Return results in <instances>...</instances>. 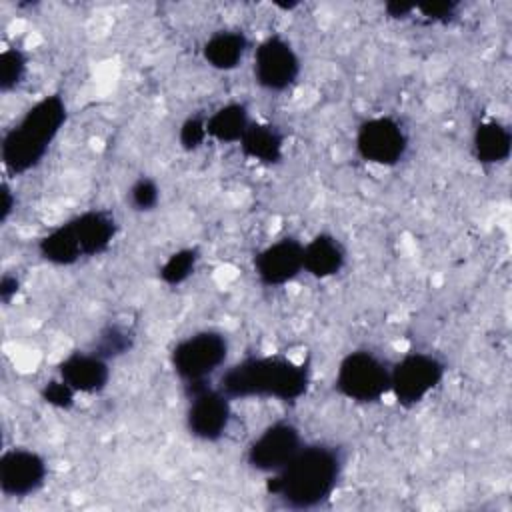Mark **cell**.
Instances as JSON below:
<instances>
[{"label":"cell","instance_id":"6da1fadb","mask_svg":"<svg viewBox=\"0 0 512 512\" xmlns=\"http://www.w3.org/2000/svg\"><path fill=\"white\" fill-rule=\"evenodd\" d=\"M344 472V452L328 442L304 444L296 456L266 480V492L284 508L314 510L334 494Z\"/></svg>","mask_w":512,"mask_h":512},{"label":"cell","instance_id":"7a4b0ae2","mask_svg":"<svg viewBox=\"0 0 512 512\" xmlns=\"http://www.w3.org/2000/svg\"><path fill=\"white\" fill-rule=\"evenodd\" d=\"M310 386L308 364L286 356H248L230 366L218 382V388L230 400L274 398L282 402L300 400Z\"/></svg>","mask_w":512,"mask_h":512},{"label":"cell","instance_id":"3957f363","mask_svg":"<svg viewBox=\"0 0 512 512\" xmlns=\"http://www.w3.org/2000/svg\"><path fill=\"white\" fill-rule=\"evenodd\" d=\"M68 108L60 94H50L30 106L24 116L4 132L0 154L12 176L26 174L46 156L50 144L66 124Z\"/></svg>","mask_w":512,"mask_h":512},{"label":"cell","instance_id":"277c9868","mask_svg":"<svg viewBox=\"0 0 512 512\" xmlns=\"http://www.w3.org/2000/svg\"><path fill=\"white\" fill-rule=\"evenodd\" d=\"M228 338L218 330H198L182 338L170 352L176 376L190 384H204L228 358Z\"/></svg>","mask_w":512,"mask_h":512},{"label":"cell","instance_id":"5b68a950","mask_svg":"<svg viewBox=\"0 0 512 512\" xmlns=\"http://www.w3.org/2000/svg\"><path fill=\"white\" fill-rule=\"evenodd\" d=\"M334 386L352 402H378L390 390V366L370 350L348 352L338 364Z\"/></svg>","mask_w":512,"mask_h":512},{"label":"cell","instance_id":"8992f818","mask_svg":"<svg viewBox=\"0 0 512 512\" xmlns=\"http://www.w3.org/2000/svg\"><path fill=\"white\" fill-rule=\"evenodd\" d=\"M444 362L428 352H408L390 368V392L404 408L420 404L444 378Z\"/></svg>","mask_w":512,"mask_h":512},{"label":"cell","instance_id":"52a82bcc","mask_svg":"<svg viewBox=\"0 0 512 512\" xmlns=\"http://www.w3.org/2000/svg\"><path fill=\"white\" fill-rule=\"evenodd\" d=\"M188 410H186V428L188 432L202 442L220 440L232 420L230 398L216 386L190 384L186 386Z\"/></svg>","mask_w":512,"mask_h":512},{"label":"cell","instance_id":"ba28073f","mask_svg":"<svg viewBox=\"0 0 512 512\" xmlns=\"http://www.w3.org/2000/svg\"><path fill=\"white\" fill-rule=\"evenodd\" d=\"M304 446L302 434L296 424L278 420L268 424L246 448V464L264 474L282 470L296 452Z\"/></svg>","mask_w":512,"mask_h":512},{"label":"cell","instance_id":"9c48e42d","mask_svg":"<svg viewBox=\"0 0 512 512\" xmlns=\"http://www.w3.org/2000/svg\"><path fill=\"white\" fill-rule=\"evenodd\" d=\"M356 150L370 164L394 166L408 150V134L402 124L390 116L368 118L358 126Z\"/></svg>","mask_w":512,"mask_h":512},{"label":"cell","instance_id":"30bf717a","mask_svg":"<svg viewBox=\"0 0 512 512\" xmlns=\"http://www.w3.org/2000/svg\"><path fill=\"white\" fill-rule=\"evenodd\" d=\"M300 74V58L280 34L264 38L254 52V80L268 92H284Z\"/></svg>","mask_w":512,"mask_h":512},{"label":"cell","instance_id":"8fae6325","mask_svg":"<svg viewBox=\"0 0 512 512\" xmlns=\"http://www.w3.org/2000/svg\"><path fill=\"white\" fill-rule=\"evenodd\" d=\"M46 460L28 448H10L0 456V490L8 498L36 494L46 482Z\"/></svg>","mask_w":512,"mask_h":512},{"label":"cell","instance_id":"7c38bea8","mask_svg":"<svg viewBox=\"0 0 512 512\" xmlns=\"http://www.w3.org/2000/svg\"><path fill=\"white\" fill-rule=\"evenodd\" d=\"M304 270V244L292 236L280 238L254 256V272L262 286L276 288Z\"/></svg>","mask_w":512,"mask_h":512},{"label":"cell","instance_id":"4fadbf2b","mask_svg":"<svg viewBox=\"0 0 512 512\" xmlns=\"http://www.w3.org/2000/svg\"><path fill=\"white\" fill-rule=\"evenodd\" d=\"M58 376L76 392L98 394L110 380V366L94 350H76L58 364Z\"/></svg>","mask_w":512,"mask_h":512},{"label":"cell","instance_id":"5bb4252c","mask_svg":"<svg viewBox=\"0 0 512 512\" xmlns=\"http://www.w3.org/2000/svg\"><path fill=\"white\" fill-rule=\"evenodd\" d=\"M78 246L82 250L84 258L98 256L106 252L118 232V224L112 212L102 208H92L76 214L68 220Z\"/></svg>","mask_w":512,"mask_h":512},{"label":"cell","instance_id":"9a60e30c","mask_svg":"<svg viewBox=\"0 0 512 512\" xmlns=\"http://www.w3.org/2000/svg\"><path fill=\"white\" fill-rule=\"evenodd\" d=\"M346 264V250L342 242L326 232L316 234L304 244V272L324 280L336 276Z\"/></svg>","mask_w":512,"mask_h":512},{"label":"cell","instance_id":"2e32d148","mask_svg":"<svg viewBox=\"0 0 512 512\" xmlns=\"http://www.w3.org/2000/svg\"><path fill=\"white\" fill-rule=\"evenodd\" d=\"M472 152L480 164H502L512 152V134L498 120L480 122L472 136Z\"/></svg>","mask_w":512,"mask_h":512},{"label":"cell","instance_id":"e0dca14e","mask_svg":"<svg viewBox=\"0 0 512 512\" xmlns=\"http://www.w3.org/2000/svg\"><path fill=\"white\" fill-rule=\"evenodd\" d=\"M238 144L246 158L262 164H278L284 156V134L272 124L250 122Z\"/></svg>","mask_w":512,"mask_h":512},{"label":"cell","instance_id":"ac0fdd59","mask_svg":"<svg viewBox=\"0 0 512 512\" xmlns=\"http://www.w3.org/2000/svg\"><path fill=\"white\" fill-rule=\"evenodd\" d=\"M248 38L242 30H218L202 46V56L216 70H234L244 60Z\"/></svg>","mask_w":512,"mask_h":512},{"label":"cell","instance_id":"d6986e66","mask_svg":"<svg viewBox=\"0 0 512 512\" xmlns=\"http://www.w3.org/2000/svg\"><path fill=\"white\" fill-rule=\"evenodd\" d=\"M250 126L248 108L242 102H228L206 118L208 136L222 144H236Z\"/></svg>","mask_w":512,"mask_h":512},{"label":"cell","instance_id":"ffe728a7","mask_svg":"<svg viewBox=\"0 0 512 512\" xmlns=\"http://www.w3.org/2000/svg\"><path fill=\"white\" fill-rule=\"evenodd\" d=\"M38 254L54 266H72L84 258L68 222L52 228L38 240Z\"/></svg>","mask_w":512,"mask_h":512},{"label":"cell","instance_id":"44dd1931","mask_svg":"<svg viewBox=\"0 0 512 512\" xmlns=\"http://www.w3.org/2000/svg\"><path fill=\"white\" fill-rule=\"evenodd\" d=\"M134 346V334L130 328L122 326V324H108L100 330L98 338L94 340L92 350L96 354H100L102 358L110 360V358H118L126 352H130Z\"/></svg>","mask_w":512,"mask_h":512},{"label":"cell","instance_id":"7402d4cb","mask_svg":"<svg viewBox=\"0 0 512 512\" xmlns=\"http://www.w3.org/2000/svg\"><path fill=\"white\" fill-rule=\"evenodd\" d=\"M198 260H200V254L196 248L176 250L160 266V280L168 286H180L194 274Z\"/></svg>","mask_w":512,"mask_h":512},{"label":"cell","instance_id":"603a6c76","mask_svg":"<svg viewBox=\"0 0 512 512\" xmlns=\"http://www.w3.org/2000/svg\"><path fill=\"white\" fill-rule=\"evenodd\" d=\"M28 70V58L20 48H4L0 54V92L8 94L20 86Z\"/></svg>","mask_w":512,"mask_h":512},{"label":"cell","instance_id":"cb8c5ba5","mask_svg":"<svg viewBox=\"0 0 512 512\" xmlns=\"http://www.w3.org/2000/svg\"><path fill=\"white\" fill-rule=\"evenodd\" d=\"M158 202H160V188L152 178L140 176L130 186V204L134 206V210L150 212L158 206Z\"/></svg>","mask_w":512,"mask_h":512},{"label":"cell","instance_id":"d4e9b609","mask_svg":"<svg viewBox=\"0 0 512 512\" xmlns=\"http://www.w3.org/2000/svg\"><path fill=\"white\" fill-rule=\"evenodd\" d=\"M76 390L66 384L60 376L56 380H48L42 390H40V396L46 404H50L52 408H58V410H70L74 406V398H76Z\"/></svg>","mask_w":512,"mask_h":512},{"label":"cell","instance_id":"484cf974","mask_svg":"<svg viewBox=\"0 0 512 512\" xmlns=\"http://www.w3.org/2000/svg\"><path fill=\"white\" fill-rule=\"evenodd\" d=\"M208 138L206 118L204 116H188L178 132V142L184 150H196Z\"/></svg>","mask_w":512,"mask_h":512},{"label":"cell","instance_id":"4316f807","mask_svg":"<svg viewBox=\"0 0 512 512\" xmlns=\"http://www.w3.org/2000/svg\"><path fill=\"white\" fill-rule=\"evenodd\" d=\"M458 4L456 2H432V4H422L416 6V14L424 18V22H440L446 24L456 16Z\"/></svg>","mask_w":512,"mask_h":512},{"label":"cell","instance_id":"83f0119b","mask_svg":"<svg viewBox=\"0 0 512 512\" xmlns=\"http://www.w3.org/2000/svg\"><path fill=\"white\" fill-rule=\"evenodd\" d=\"M0 222L2 224H6L8 222V218L12 216V212H14V208H16V196H14V192H12V188L4 182L2 184V188H0Z\"/></svg>","mask_w":512,"mask_h":512},{"label":"cell","instance_id":"f1b7e54d","mask_svg":"<svg viewBox=\"0 0 512 512\" xmlns=\"http://www.w3.org/2000/svg\"><path fill=\"white\" fill-rule=\"evenodd\" d=\"M20 290V280L16 274H4L0 280V298L4 304H10L12 298L18 294Z\"/></svg>","mask_w":512,"mask_h":512},{"label":"cell","instance_id":"f546056e","mask_svg":"<svg viewBox=\"0 0 512 512\" xmlns=\"http://www.w3.org/2000/svg\"><path fill=\"white\" fill-rule=\"evenodd\" d=\"M384 10H386V14H388L390 18H396V20H406V18H410V16L414 14V10H416V4L388 2V4L384 6Z\"/></svg>","mask_w":512,"mask_h":512}]
</instances>
